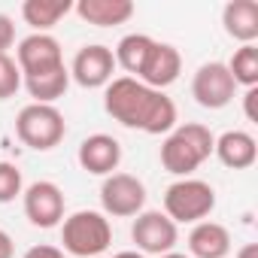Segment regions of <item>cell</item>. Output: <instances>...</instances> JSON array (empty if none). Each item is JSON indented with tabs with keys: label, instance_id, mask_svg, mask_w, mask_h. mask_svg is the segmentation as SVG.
<instances>
[{
	"label": "cell",
	"instance_id": "obj_27",
	"mask_svg": "<svg viewBox=\"0 0 258 258\" xmlns=\"http://www.w3.org/2000/svg\"><path fill=\"white\" fill-rule=\"evenodd\" d=\"M16 255V246H13V237L0 228V258H13Z\"/></svg>",
	"mask_w": 258,
	"mask_h": 258
},
{
	"label": "cell",
	"instance_id": "obj_29",
	"mask_svg": "<svg viewBox=\"0 0 258 258\" xmlns=\"http://www.w3.org/2000/svg\"><path fill=\"white\" fill-rule=\"evenodd\" d=\"M112 258H146V255H140L137 249H127V252H118V255H112Z\"/></svg>",
	"mask_w": 258,
	"mask_h": 258
},
{
	"label": "cell",
	"instance_id": "obj_26",
	"mask_svg": "<svg viewBox=\"0 0 258 258\" xmlns=\"http://www.w3.org/2000/svg\"><path fill=\"white\" fill-rule=\"evenodd\" d=\"M255 100H258V88H246V94H243V109H246V118H249V121H258Z\"/></svg>",
	"mask_w": 258,
	"mask_h": 258
},
{
	"label": "cell",
	"instance_id": "obj_1",
	"mask_svg": "<svg viewBox=\"0 0 258 258\" xmlns=\"http://www.w3.org/2000/svg\"><path fill=\"white\" fill-rule=\"evenodd\" d=\"M103 109L118 124L143 134H170L176 127V103L134 76H118L106 85Z\"/></svg>",
	"mask_w": 258,
	"mask_h": 258
},
{
	"label": "cell",
	"instance_id": "obj_22",
	"mask_svg": "<svg viewBox=\"0 0 258 258\" xmlns=\"http://www.w3.org/2000/svg\"><path fill=\"white\" fill-rule=\"evenodd\" d=\"M25 191L22 170L13 161H0V204H10Z\"/></svg>",
	"mask_w": 258,
	"mask_h": 258
},
{
	"label": "cell",
	"instance_id": "obj_30",
	"mask_svg": "<svg viewBox=\"0 0 258 258\" xmlns=\"http://www.w3.org/2000/svg\"><path fill=\"white\" fill-rule=\"evenodd\" d=\"M158 258H188V255H182V252H167V255H158Z\"/></svg>",
	"mask_w": 258,
	"mask_h": 258
},
{
	"label": "cell",
	"instance_id": "obj_17",
	"mask_svg": "<svg viewBox=\"0 0 258 258\" xmlns=\"http://www.w3.org/2000/svg\"><path fill=\"white\" fill-rule=\"evenodd\" d=\"M73 10L82 22H88L94 28H115L134 16L131 0H79Z\"/></svg>",
	"mask_w": 258,
	"mask_h": 258
},
{
	"label": "cell",
	"instance_id": "obj_3",
	"mask_svg": "<svg viewBox=\"0 0 258 258\" xmlns=\"http://www.w3.org/2000/svg\"><path fill=\"white\" fill-rule=\"evenodd\" d=\"M61 252H70L76 258L103 255L112 243V225L97 210H79L61 222Z\"/></svg>",
	"mask_w": 258,
	"mask_h": 258
},
{
	"label": "cell",
	"instance_id": "obj_5",
	"mask_svg": "<svg viewBox=\"0 0 258 258\" xmlns=\"http://www.w3.org/2000/svg\"><path fill=\"white\" fill-rule=\"evenodd\" d=\"M16 134L25 146L37 152H49L64 140L67 124L52 103H28L16 118Z\"/></svg>",
	"mask_w": 258,
	"mask_h": 258
},
{
	"label": "cell",
	"instance_id": "obj_11",
	"mask_svg": "<svg viewBox=\"0 0 258 258\" xmlns=\"http://www.w3.org/2000/svg\"><path fill=\"white\" fill-rule=\"evenodd\" d=\"M16 64L22 70V76H37L46 70H55L64 64L61 55V43L52 34H31L19 43L16 49Z\"/></svg>",
	"mask_w": 258,
	"mask_h": 258
},
{
	"label": "cell",
	"instance_id": "obj_2",
	"mask_svg": "<svg viewBox=\"0 0 258 258\" xmlns=\"http://www.w3.org/2000/svg\"><path fill=\"white\" fill-rule=\"evenodd\" d=\"M213 131L201 121L176 124L161 143V167L179 179L191 176L210 155H213Z\"/></svg>",
	"mask_w": 258,
	"mask_h": 258
},
{
	"label": "cell",
	"instance_id": "obj_13",
	"mask_svg": "<svg viewBox=\"0 0 258 258\" xmlns=\"http://www.w3.org/2000/svg\"><path fill=\"white\" fill-rule=\"evenodd\" d=\"M179 73H182V55H179V49L170 46V43H155L137 79L143 85L155 88V91H164L167 85H173L179 79Z\"/></svg>",
	"mask_w": 258,
	"mask_h": 258
},
{
	"label": "cell",
	"instance_id": "obj_7",
	"mask_svg": "<svg viewBox=\"0 0 258 258\" xmlns=\"http://www.w3.org/2000/svg\"><path fill=\"white\" fill-rule=\"evenodd\" d=\"M131 240L137 243L140 255H155L158 258V255L173 252V246L179 240V228L161 210H143L131 225Z\"/></svg>",
	"mask_w": 258,
	"mask_h": 258
},
{
	"label": "cell",
	"instance_id": "obj_12",
	"mask_svg": "<svg viewBox=\"0 0 258 258\" xmlns=\"http://www.w3.org/2000/svg\"><path fill=\"white\" fill-rule=\"evenodd\" d=\"M79 167L94 176H109L121 164V143L109 134H91L79 143Z\"/></svg>",
	"mask_w": 258,
	"mask_h": 258
},
{
	"label": "cell",
	"instance_id": "obj_15",
	"mask_svg": "<svg viewBox=\"0 0 258 258\" xmlns=\"http://www.w3.org/2000/svg\"><path fill=\"white\" fill-rule=\"evenodd\" d=\"M225 34L243 46H252L258 40V4L255 0H231L222 10Z\"/></svg>",
	"mask_w": 258,
	"mask_h": 258
},
{
	"label": "cell",
	"instance_id": "obj_6",
	"mask_svg": "<svg viewBox=\"0 0 258 258\" xmlns=\"http://www.w3.org/2000/svg\"><path fill=\"white\" fill-rule=\"evenodd\" d=\"M100 207H103V216H112V219L140 216L146 207V185L131 173H109L103 176V185H100Z\"/></svg>",
	"mask_w": 258,
	"mask_h": 258
},
{
	"label": "cell",
	"instance_id": "obj_8",
	"mask_svg": "<svg viewBox=\"0 0 258 258\" xmlns=\"http://www.w3.org/2000/svg\"><path fill=\"white\" fill-rule=\"evenodd\" d=\"M237 94V82L231 79L228 67L222 61H207L198 67L191 79V97L204 109H225Z\"/></svg>",
	"mask_w": 258,
	"mask_h": 258
},
{
	"label": "cell",
	"instance_id": "obj_10",
	"mask_svg": "<svg viewBox=\"0 0 258 258\" xmlns=\"http://www.w3.org/2000/svg\"><path fill=\"white\" fill-rule=\"evenodd\" d=\"M112 73H115L112 49H106L100 43L82 46L73 58V67H70V79L82 88H106L112 82Z\"/></svg>",
	"mask_w": 258,
	"mask_h": 258
},
{
	"label": "cell",
	"instance_id": "obj_16",
	"mask_svg": "<svg viewBox=\"0 0 258 258\" xmlns=\"http://www.w3.org/2000/svg\"><path fill=\"white\" fill-rule=\"evenodd\" d=\"M231 252V234L219 222H198L188 234V258H225Z\"/></svg>",
	"mask_w": 258,
	"mask_h": 258
},
{
	"label": "cell",
	"instance_id": "obj_28",
	"mask_svg": "<svg viewBox=\"0 0 258 258\" xmlns=\"http://www.w3.org/2000/svg\"><path fill=\"white\" fill-rule=\"evenodd\" d=\"M237 258H258V243H243L237 249Z\"/></svg>",
	"mask_w": 258,
	"mask_h": 258
},
{
	"label": "cell",
	"instance_id": "obj_14",
	"mask_svg": "<svg viewBox=\"0 0 258 258\" xmlns=\"http://www.w3.org/2000/svg\"><path fill=\"white\" fill-rule=\"evenodd\" d=\"M213 152L231 170H246L258 158V146H255V137L249 131H225L222 137H216Z\"/></svg>",
	"mask_w": 258,
	"mask_h": 258
},
{
	"label": "cell",
	"instance_id": "obj_23",
	"mask_svg": "<svg viewBox=\"0 0 258 258\" xmlns=\"http://www.w3.org/2000/svg\"><path fill=\"white\" fill-rule=\"evenodd\" d=\"M22 88V70L10 55H0V100L16 97V91Z\"/></svg>",
	"mask_w": 258,
	"mask_h": 258
},
{
	"label": "cell",
	"instance_id": "obj_18",
	"mask_svg": "<svg viewBox=\"0 0 258 258\" xmlns=\"http://www.w3.org/2000/svg\"><path fill=\"white\" fill-rule=\"evenodd\" d=\"M70 10H73L70 0H25L22 19L34 28V34H49Z\"/></svg>",
	"mask_w": 258,
	"mask_h": 258
},
{
	"label": "cell",
	"instance_id": "obj_25",
	"mask_svg": "<svg viewBox=\"0 0 258 258\" xmlns=\"http://www.w3.org/2000/svg\"><path fill=\"white\" fill-rule=\"evenodd\" d=\"M22 258H64V252L58 246H49V243H40V246H31Z\"/></svg>",
	"mask_w": 258,
	"mask_h": 258
},
{
	"label": "cell",
	"instance_id": "obj_21",
	"mask_svg": "<svg viewBox=\"0 0 258 258\" xmlns=\"http://www.w3.org/2000/svg\"><path fill=\"white\" fill-rule=\"evenodd\" d=\"M225 67H228V73H231V79L237 85L258 88V49H255V43L252 46H240Z\"/></svg>",
	"mask_w": 258,
	"mask_h": 258
},
{
	"label": "cell",
	"instance_id": "obj_9",
	"mask_svg": "<svg viewBox=\"0 0 258 258\" xmlns=\"http://www.w3.org/2000/svg\"><path fill=\"white\" fill-rule=\"evenodd\" d=\"M25 216L34 228H55L64 222V191L49 182V179H40V182H31L25 191Z\"/></svg>",
	"mask_w": 258,
	"mask_h": 258
},
{
	"label": "cell",
	"instance_id": "obj_20",
	"mask_svg": "<svg viewBox=\"0 0 258 258\" xmlns=\"http://www.w3.org/2000/svg\"><path fill=\"white\" fill-rule=\"evenodd\" d=\"M152 46H155V40L149 34H127V37L118 40L112 58H115L118 67H124L127 73H134V79H137L143 64H146V58H149V52H152Z\"/></svg>",
	"mask_w": 258,
	"mask_h": 258
},
{
	"label": "cell",
	"instance_id": "obj_24",
	"mask_svg": "<svg viewBox=\"0 0 258 258\" xmlns=\"http://www.w3.org/2000/svg\"><path fill=\"white\" fill-rule=\"evenodd\" d=\"M13 43H16V25L10 16L0 13V55H7V49H13Z\"/></svg>",
	"mask_w": 258,
	"mask_h": 258
},
{
	"label": "cell",
	"instance_id": "obj_4",
	"mask_svg": "<svg viewBox=\"0 0 258 258\" xmlns=\"http://www.w3.org/2000/svg\"><path fill=\"white\" fill-rule=\"evenodd\" d=\"M216 210V188L204 179H176L164 191V216L176 225H198Z\"/></svg>",
	"mask_w": 258,
	"mask_h": 258
},
{
	"label": "cell",
	"instance_id": "obj_19",
	"mask_svg": "<svg viewBox=\"0 0 258 258\" xmlns=\"http://www.w3.org/2000/svg\"><path fill=\"white\" fill-rule=\"evenodd\" d=\"M28 94L34 97V103H52L58 97H64L67 85H70V70L61 64L55 70H46V73H37V76H22Z\"/></svg>",
	"mask_w": 258,
	"mask_h": 258
}]
</instances>
